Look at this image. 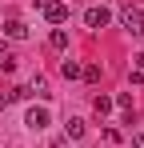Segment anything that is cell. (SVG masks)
<instances>
[{
    "mask_svg": "<svg viewBox=\"0 0 144 148\" xmlns=\"http://www.w3.org/2000/svg\"><path fill=\"white\" fill-rule=\"evenodd\" d=\"M80 4H88V0H80Z\"/></svg>",
    "mask_w": 144,
    "mask_h": 148,
    "instance_id": "16",
    "label": "cell"
},
{
    "mask_svg": "<svg viewBox=\"0 0 144 148\" xmlns=\"http://www.w3.org/2000/svg\"><path fill=\"white\" fill-rule=\"evenodd\" d=\"M132 148H144V132H136V140H132Z\"/></svg>",
    "mask_w": 144,
    "mask_h": 148,
    "instance_id": "13",
    "label": "cell"
},
{
    "mask_svg": "<svg viewBox=\"0 0 144 148\" xmlns=\"http://www.w3.org/2000/svg\"><path fill=\"white\" fill-rule=\"evenodd\" d=\"M80 76H84V80H100V64H80Z\"/></svg>",
    "mask_w": 144,
    "mask_h": 148,
    "instance_id": "10",
    "label": "cell"
},
{
    "mask_svg": "<svg viewBox=\"0 0 144 148\" xmlns=\"http://www.w3.org/2000/svg\"><path fill=\"white\" fill-rule=\"evenodd\" d=\"M4 36H8V40H28V24H24V20H8V24H4Z\"/></svg>",
    "mask_w": 144,
    "mask_h": 148,
    "instance_id": "5",
    "label": "cell"
},
{
    "mask_svg": "<svg viewBox=\"0 0 144 148\" xmlns=\"http://www.w3.org/2000/svg\"><path fill=\"white\" fill-rule=\"evenodd\" d=\"M28 92H36V96H48V84H44V76H32V84H28Z\"/></svg>",
    "mask_w": 144,
    "mask_h": 148,
    "instance_id": "11",
    "label": "cell"
},
{
    "mask_svg": "<svg viewBox=\"0 0 144 148\" xmlns=\"http://www.w3.org/2000/svg\"><path fill=\"white\" fill-rule=\"evenodd\" d=\"M64 136H68V140H80V136H84V120H80V116H72V120L64 124Z\"/></svg>",
    "mask_w": 144,
    "mask_h": 148,
    "instance_id": "6",
    "label": "cell"
},
{
    "mask_svg": "<svg viewBox=\"0 0 144 148\" xmlns=\"http://www.w3.org/2000/svg\"><path fill=\"white\" fill-rule=\"evenodd\" d=\"M92 108L100 112V116H104V112H112L116 104H112V96H96V100H92Z\"/></svg>",
    "mask_w": 144,
    "mask_h": 148,
    "instance_id": "9",
    "label": "cell"
},
{
    "mask_svg": "<svg viewBox=\"0 0 144 148\" xmlns=\"http://www.w3.org/2000/svg\"><path fill=\"white\" fill-rule=\"evenodd\" d=\"M48 44H52L56 52H64V48H68V32H64V28H52V36H48Z\"/></svg>",
    "mask_w": 144,
    "mask_h": 148,
    "instance_id": "7",
    "label": "cell"
},
{
    "mask_svg": "<svg viewBox=\"0 0 144 148\" xmlns=\"http://www.w3.org/2000/svg\"><path fill=\"white\" fill-rule=\"evenodd\" d=\"M44 20H48V24H64V20H68V4L48 0V4H44Z\"/></svg>",
    "mask_w": 144,
    "mask_h": 148,
    "instance_id": "3",
    "label": "cell"
},
{
    "mask_svg": "<svg viewBox=\"0 0 144 148\" xmlns=\"http://www.w3.org/2000/svg\"><path fill=\"white\" fill-rule=\"evenodd\" d=\"M108 20H112V12H108L104 4H100V8H96V4H92V8L84 12V24H88V28H104V24H108Z\"/></svg>",
    "mask_w": 144,
    "mask_h": 148,
    "instance_id": "4",
    "label": "cell"
},
{
    "mask_svg": "<svg viewBox=\"0 0 144 148\" xmlns=\"http://www.w3.org/2000/svg\"><path fill=\"white\" fill-rule=\"evenodd\" d=\"M36 4H48V0H36Z\"/></svg>",
    "mask_w": 144,
    "mask_h": 148,
    "instance_id": "15",
    "label": "cell"
},
{
    "mask_svg": "<svg viewBox=\"0 0 144 148\" xmlns=\"http://www.w3.org/2000/svg\"><path fill=\"white\" fill-rule=\"evenodd\" d=\"M48 124H52V112H48L44 104H40V108H36V104H32V108H28V112H24V128H32V132H44Z\"/></svg>",
    "mask_w": 144,
    "mask_h": 148,
    "instance_id": "2",
    "label": "cell"
},
{
    "mask_svg": "<svg viewBox=\"0 0 144 148\" xmlns=\"http://www.w3.org/2000/svg\"><path fill=\"white\" fill-rule=\"evenodd\" d=\"M4 104H8V96H0V108H4Z\"/></svg>",
    "mask_w": 144,
    "mask_h": 148,
    "instance_id": "14",
    "label": "cell"
},
{
    "mask_svg": "<svg viewBox=\"0 0 144 148\" xmlns=\"http://www.w3.org/2000/svg\"><path fill=\"white\" fill-rule=\"evenodd\" d=\"M60 76H64V80H80V64H76V60H64V64H60Z\"/></svg>",
    "mask_w": 144,
    "mask_h": 148,
    "instance_id": "8",
    "label": "cell"
},
{
    "mask_svg": "<svg viewBox=\"0 0 144 148\" xmlns=\"http://www.w3.org/2000/svg\"><path fill=\"white\" fill-rule=\"evenodd\" d=\"M112 104H116V108H124V112H132V96H128V92H120Z\"/></svg>",
    "mask_w": 144,
    "mask_h": 148,
    "instance_id": "12",
    "label": "cell"
},
{
    "mask_svg": "<svg viewBox=\"0 0 144 148\" xmlns=\"http://www.w3.org/2000/svg\"><path fill=\"white\" fill-rule=\"evenodd\" d=\"M120 24H124V32H132V36H144V12L140 8H120Z\"/></svg>",
    "mask_w": 144,
    "mask_h": 148,
    "instance_id": "1",
    "label": "cell"
}]
</instances>
